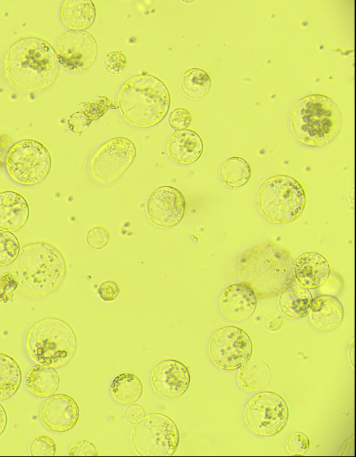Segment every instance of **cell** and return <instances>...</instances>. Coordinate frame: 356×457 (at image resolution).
Listing matches in <instances>:
<instances>
[{"label":"cell","instance_id":"obj_1","mask_svg":"<svg viewBox=\"0 0 356 457\" xmlns=\"http://www.w3.org/2000/svg\"><path fill=\"white\" fill-rule=\"evenodd\" d=\"M59 65L53 47L37 37L15 41L8 48L3 63L11 84L28 93L42 91L51 86L58 75Z\"/></svg>","mask_w":356,"mask_h":457},{"label":"cell","instance_id":"obj_2","mask_svg":"<svg viewBox=\"0 0 356 457\" xmlns=\"http://www.w3.org/2000/svg\"><path fill=\"white\" fill-rule=\"evenodd\" d=\"M66 272L61 252L43 241L25 245L11 265V275L18 287L35 297L48 296L58 289Z\"/></svg>","mask_w":356,"mask_h":457},{"label":"cell","instance_id":"obj_3","mask_svg":"<svg viewBox=\"0 0 356 457\" xmlns=\"http://www.w3.org/2000/svg\"><path fill=\"white\" fill-rule=\"evenodd\" d=\"M293 263L288 250L268 241L254 246L241 257L240 276L257 298L275 296L294 283Z\"/></svg>","mask_w":356,"mask_h":457},{"label":"cell","instance_id":"obj_4","mask_svg":"<svg viewBox=\"0 0 356 457\" xmlns=\"http://www.w3.org/2000/svg\"><path fill=\"white\" fill-rule=\"evenodd\" d=\"M170 95L157 77L140 74L127 80L118 93V106L123 118L138 127H153L166 116Z\"/></svg>","mask_w":356,"mask_h":457},{"label":"cell","instance_id":"obj_5","mask_svg":"<svg viewBox=\"0 0 356 457\" xmlns=\"http://www.w3.org/2000/svg\"><path fill=\"white\" fill-rule=\"evenodd\" d=\"M339 106L321 94L307 95L298 101L291 114V126L297 138L306 145L320 147L332 142L342 127Z\"/></svg>","mask_w":356,"mask_h":457},{"label":"cell","instance_id":"obj_6","mask_svg":"<svg viewBox=\"0 0 356 457\" xmlns=\"http://www.w3.org/2000/svg\"><path fill=\"white\" fill-rule=\"evenodd\" d=\"M77 346L72 328L65 321L47 317L35 322L26 337V349L36 364L60 368L74 357Z\"/></svg>","mask_w":356,"mask_h":457},{"label":"cell","instance_id":"obj_7","mask_svg":"<svg viewBox=\"0 0 356 457\" xmlns=\"http://www.w3.org/2000/svg\"><path fill=\"white\" fill-rule=\"evenodd\" d=\"M259 208L268 220L289 223L298 218L306 204L305 192L296 179L277 175L265 181L257 198Z\"/></svg>","mask_w":356,"mask_h":457},{"label":"cell","instance_id":"obj_8","mask_svg":"<svg viewBox=\"0 0 356 457\" xmlns=\"http://www.w3.org/2000/svg\"><path fill=\"white\" fill-rule=\"evenodd\" d=\"M131 440L140 456H170L179 445V433L172 419L154 412L145 415L135 424Z\"/></svg>","mask_w":356,"mask_h":457},{"label":"cell","instance_id":"obj_9","mask_svg":"<svg viewBox=\"0 0 356 457\" xmlns=\"http://www.w3.org/2000/svg\"><path fill=\"white\" fill-rule=\"evenodd\" d=\"M9 177L16 183L33 186L42 182L51 170V155L39 141L24 139L15 143L5 161Z\"/></svg>","mask_w":356,"mask_h":457},{"label":"cell","instance_id":"obj_10","mask_svg":"<svg viewBox=\"0 0 356 457\" xmlns=\"http://www.w3.org/2000/svg\"><path fill=\"white\" fill-rule=\"evenodd\" d=\"M289 408L285 400L273 392L254 394L248 402L245 419L252 431L261 436L280 433L289 419Z\"/></svg>","mask_w":356,"mask_h":457},{"label":"cell","instance_id":"obj_11","mask_svg":"<svg viewBox=\"0 0 356 457\" xmlns=\"http://www.w3.org/2000/svg\"><path fill=\"white\" fill-rule=\"evenodd\" d=\"M136 157L133 142L124 137H115L103 143L94 153L90 169L94 179L109 184L119 179Z\"/></svg>","mask_w":356,"mask_h":457},{"label":"cell","instance_id":"obj_12","mask_svg":"<svg viewBox=\"0 0 356 457\" xmlns=\"http://www.w3.org/2000/svg\"><path fill=\"white\" fill-rule=\"evenodd\" d=\"M209 353L212 361L221 369H236L250 359L252 343L248 333L241 328L225 326L211 337Z\"/></svg>","mask_w":356,"mask_h":457},{"label":"cell","instance_id":"obj_13","mask_svg":"<svg viewBox=\"0 0 356 457\" xmlns=\"http://www.w3.org/2000/svg\"><path fill=\"white\" fill-rule=\"evenodd\" d=\"M55 51L59 64L65 70L79 72L89 69L98 54L97 43L85 30H67L58 38Z\"/></svg>","mask_w":356,"mask_h":457},{"label":"cell","instance_id":"obj_14","mask_svg":"<svg viewBox=\"0 0 356 457\" xmlns=\"http://www.w3.org/2000/svg\"><path fill=\"white\" fill-rule=\"evenodd\" d=\"M186 209L183 194L177 189L163 186L154 190L146 203V211L156 225L172 227L182 220Z\"/></svg>","mask_w":356,"mask_h":457},{"label":"cell","instance_id":"obj_15","mask_svg":"<svg viewBox=\"0 0 356 457\" xmlns=\"http://www.w3.org/2000/svg\"><path fill=\"white\" fill-rule=\"evenodd\" d=\"M191 376L188 367L175 360H165L159 362L151 374V384L159 396L165 399H176L188 390Z\"/></svg>","mask_w":356,"mask_h":457},{"label":"cell","instance_id":"obj_16","mask_svg":"<svg viewBox=\"0 0 356 457\" xmlns=\"http://www.w3.org/2000/svg\"><path fill=\"white\" fill-rule=\"evenodd\" d=\"M40 420L49 431L63 433L72 429L79 418V409L75 400L65 394L47 397L40 410Z\"/></svg>","mask_w":356,"mask_h":457},{"label":"cell","instance_id":"obj_17","mask_svg":"<svg viewBox=\"0 0 356 457\" xmlns=\"http://www.w3.org/2000/svg\"><path fill=\"white\" fill-rule=\"evenodd\" d=\"M222 314L232 321L249 319L257 307V297L252 289L245 282L227 287L219 298Z\"/></svg>","mask_w":356,"mask_h":457},{"label":"cell","instance_id":"obj_18","mask_svg":"<svg viewBox=\"0 0 356 457\" xmlns=\"http://www.w3.org/2000/svg\"><path fill=\"white\" fill-rule=\"evenodd\" d=\"M293 271L296 282L308 289L320 287L330 272L325 257L314 251L300 255L294 261Z\"/></svg>","mask_w":356,"mask_h":457},{"label":"cell","instance_id":"obj_19","mask_svg":"<svg viewBox=\"0 0 356 457\" xmlns=\"http://www.w3.org/2000/svg\"><path fill=\"white\" fill-rule=\"evenodd\" d=\"M170 158L179 165H190L199 159L203 152V142L197 133L191 129L175 131L166 145Z\"/></svg>","mask_w":356,"mask_h":457},{"label":"cell","instance_id":"obj_20","mask_svg":"<svg viewBox=\"0 0 356 457\" xmlns=\"http://www.w3.org/2000/svg\"><path fill=\"white\" fill-rule=\"evenodd\" d=\"M29 217V206L19 193H0V230L14 232L21 229Z\"/></svg>","mask_w":356,"mask_h":457},{"label":"cell","instance_id":"obj_21","mask_svg":"<svg viewBox=\"0 0 356 457\" xmlns=\"http://www.w3.org/2000/svg\"><path fill=\"white\" fill-rule=\"evenodd\" d=\"M309 313L313 324L323 330L335 329L344 316L343 307L339 300L325 294L312 298Z\"/></svg>","mask_w":356,"mask_h":457},{"label":"cell","instance_id":"obj_22","mask_svg":"<svg viewBox=\"0 0 356 457\" xmlns=\"http://www.w3.org/2000/svg\"><path fill=\"white\" fill-rule=\"evenodd\" d=\"M24 383L26 390L32 396L44 399L57 391L60 378L54 368L37 364L28 370Z\"/></svg>","mask_w":356,"mask_h":457},{"label":"cell","instance_id":"obj_23","mask_svg":"<svg viewBox=\"0 0 356 457\" xmlns=\"http://www.w3.org/2000/svg\"><path fill=\"white\" fill-rule=\"evenodd\" d=\"M312 298L308 289L298 283H293L280 293L279 307L287 317L293 319H302L309 312Z\"/></svg>","mask_w":356,"mask_h":457},{"label":"cell","instance_id":"obj_24","mask_svg":"<svg viewBox=\"0 0 356 457\" xmlns=\"http://www.w3.org/2000/svg\"><path fill=\"white\" fill-rule=\"evenodd\" d=\"M61 19L71 30H84L95 22L96 8L91 0H66L60 8Z\"/></svg>","mask_w":356,"mask_h":457},{"label":"cell","instance_id":"obj_25","mask_svg":"<svg viewBox=\"0 0 356 457\" xmlns=\"http://www.w3.org/2000/svg\"><path fill=\"white\" fill-rule=\"evenodd\" d=\"M270 378L271 372L268 365L259 359L248 360L240 367L238 374L239 387L250 392L266 388Z\"/></svg>","mask_w":356,"mask_h":457},{"label":"cell","instance_id":"obj_26","mask_svg":"<svg viewBox=\"0 0 356 457\" xmlns=\"http://www.w3.org/2000/svg\"><path fill=\"white\" fill-rule=\"evenodd\" d=\"M143 384L132 373H123L116 376L111 385V393L115 401L128 405L136 402L142 396Z\"/></svg>","mask_w":356,"mask_h":457},{"label":"cell","instance_id":"obj_27","mask_svg":"<svg viewBox=\"0 0 356 457\" xmlns=\"http://www.w3.org/2000/svg\"><path fill=\"white\" fill-rule=\"evenodd\" d=\"M22 382V371L18 363L10 356L0 353V401L13 396Z\"/></svg>","mask_w":356,"mask_h":457},{"label":"cell","instance_id":"obj_28","mask_svg":"<svg viewBox=\"0 0 356 457\" xmlns=\"http://www.w3.org/2000/svg\"><path fill=\"white\" fill-rule=\"evenodd\" d=\"M252 174L249 163L239 157H232L226 159L220 169V177L222 182L232 189L239 188L248 183Z\"/></svg>","mask_w":356,"mask_h":457},{"label":"cell","instance_id":"obj_29","mask_svg":"<svg viewBox=\"0 0 356 457\" xmlns=\"http://www.w3.org/2000/svg\"><path fill=\"white\" fill-rule=\"evenodd\" d=\"M180 86L182 92L187 97L198 99L209 93L211 88V79L204 70L193 67L183 74Z\"/></svg>","mask_w":356,"mask_h":457},{"label":"cell","instance_id":"obj_30","mask_svg":"<svg viewBox=\"0 0 356 457\" xmlns=\"http://www.w3.org/2000/svg\"><path fill=\"white\" fill-rule=\"evenodd\" d=\"M19 250L17 237L12 232L0 230V266L12 264Z\"/></svg>","mask_w":356,"mask_h":457},{"label":"cell","instance_id":"obj_31","mask_svg":"<svg viewBox=\"0 0 356 457\" xmlns=\"http://www.w3.org/2000/svg\"><path fill=\"white\" fill-rule=\"evenodd\" d=\"M29 452L33 456H54L56 453V445L50 437L38 435L30 442Z\"/></svg>","mask_w":356,"mask_h":457},{"label":"cell","instance_id":"obj_32","mask_svg":"<svg viewBox=\"0 0 356 457\" xmlns=\"http://www.w3.org/2000/svg\"><path fill=\"white\" fill-rule=\"evenodd\" d=\"M127 65V59L120 51H111L104 57L103 65L110 74L119 75L122 73Z\"/></svg>","mask_w":356,"mask_h":457},{"label":"cell","instance_id":"obj_33","mask_svg":"<svg viewBox=\"0 0 356 457\" xmlns=\"http://www.w3.org/2000/svg\"><path fill=\"white\" fill-rule=\"evenodd\" d=\"M309 445V438L300 431L289 435L286 442L287 450L293 456L304 455L308 451Z\"/></svg>","mask_w":356,"mask_h":457},{"label":"cell","instance_id":"obj_34","mask_svg":"<svg viewBox=\"0 0 356 457\" xmlns=\"http://www.w3.org/2000/svg\"><path fill=\"white\" fill-rule=\"evenodd\" d=\"M110 240V233L102 225L91 227L86 234V242L92 248L99 250L105 248Z\"/></svg>","mask_w":356,"mask_h":457},{"label":"cell","instance_id":"obj_35","mask_svg":"<svg viewBox=\"0 0 356 457\" xmlns=\"http://www.w3.org/2000/svg\"><path fill=\"white\" fill-rule=\"evenodd\" d=\"M343 287L341 276L337 272L331 271L325 282L318 288L322 294L336 296L342 292Z\"/></svg>","mask_w":356,"mask_h":457},{"label":"cell","instance_id":"obj_36","mask_svg":"<svg viewBox=\"0 0 356 457\" xmlns=\"http://www.w3.org/2000/svg\"><path fill=\"white\" fill-rule=\"evenodd\" d=\"M168 123L175 130L186 129L191 123V113L183 108L173 109L169 115Z\"/></svg>","mask_w":356,"mask_h":457},{"label":"cell","instance_id":"obj_37","mask_svg":"<svg viewBox=\"0 0 356 457\" xmlns=\"http://www.w3.org/2000/svg\"><path fill=\"white\" fill-rule=\"evenodd\" d=\"M68 455L70 456H97L99 454L95 445L92 442L80 440L71 444Z\"/></svg>","mask_w":356,"mask_h":457},{"label":"cell","instance_id":"obj_38","mask_svg":"<svg viewBox=\"0 0 356 457\" xmlns=\"http://www.w3.org/2000/svg\"><path fill=\"white\" fill-rule=\"evenodd\" d=\"M97 292L102 300L106 302H111L118 297L120 288L115 282L107 280L99 285Z\"/></svg>","mask_w":356,"mask_h":457},{"label":"cell","instance_id":"obj_39","mask_svg":"<svg viewBox=\"0 0 356 457\" xmlns=\"http://www.w3.org/2000/svg\"><path fill=\"white\" fill-rule=\"evenodd\" d=\"M145 414L144 408L140 404H130L124 411V417L131 424H136Z\"/></svg>","mask_w":356,"mask_h":457},{"label":"cell","instance_id":"obj_40","mask_svg":"<svg viewBox=\"0 0 356 457\" xmlns=\"http://www.w3.org/2000/svg\"><path fill=\"white\" fill-rule=\"evenodd\" d=\"M264 326L269 331L278 330L282 326V319L275 312L267 314L264 319Z\"/></svg>","mask_w":356,"mask_h":457},{"label":"cell","instance_id":"obj_41","mask_svg":"<svg viewBox=\"0 0 356 457\" xmlns=\"http://www.w3.org/2000/svg\"><path fill=\"white\" fill-rule=\"evenodd\" d=\"M12 142L13 139L9 135H0V168L5 165L6 157Z\"/></svg>","mask_w":356,"mask_h":457},{"label":"cell","instance_id":"obj_42","mask_svg":"<svg viewBox=\"0 0 356 457\" xmlns=\"http://www.w3.org/2000/svg\"><path fill=\"white\" fill-rule=\"evenodd\" d=\"M339 456H354V437L347 440L342 446Z\"/></svg>","mask_w":356,"mask_h":457},{"label":"cell","instance_id":"obj_43","mask_svg":"<svg viewBox=\"0 0 356 457\" xmlns=\"http://www.w3.org/2000/svg\"><path fill=\"white\" fill-rule=\"evenodd\" d=\"M7 424V415L4 408L0 404V435L6 429Z\"/></svg>","mask_w":356,"mask_h":457}]
</instances>
